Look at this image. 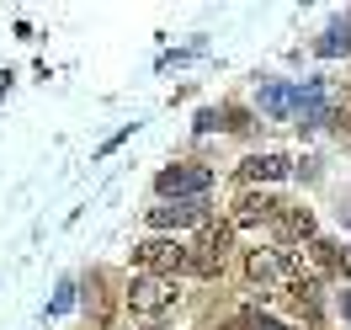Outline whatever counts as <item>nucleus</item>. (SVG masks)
<instances>
[{
	"mask_svg": "<svg viewBox=\"0 0 351 330\" xmlns=\"http://www.w3.org/2000/svg\"><path fill=\"white\" fill-rule=\"evenodd\" d=\"M154 192H160V202H202L213 192V171H202V165H165Z\"/></svg>",
	"mask_w": 351,
	"mask_h": 330,
	"instance_id": "2",
	"label": "nucleus"
},
{
	"mask_svg": "<svg viewBox=\"0 0 351 330\" xmlns=\"http://www.w3.org/2000/svg\"><path fill=\"white\" fill-rule=\"evenodd\" d=\"M133 266L144 272V277H181L186 266H192V245L186 240H165V235H154V240H138L133 245Z\"/></svg>",
	"mask_w": 351,
	"mask_h": 330,
	"instance_id": "1",
	"label": "nucleus"
},
{
	"mask_svg": "<svg viewBox=\"0 0 351 330\" xmlns=\"http://www.w3.org/2000/svg\"><path fill=\"white\" fill-rule=\"evenodd\" d=\"M149 224L165 235V240H181V229H197L208 224V202H154Z\"/></svg>",
	"mask_w": 351,
	"mask_h": 330,
	"instance_id": "5",
	"label": "nucleus"
},
{
	"mask_svg": "<svg viewBox=\"0 0 351 330\" xmlns=\"http://www.w3.org/2000/svg\"><path fill=\"white\" fill-rule=\"evenodd\" d=\"M277 229H282V240H314V213L308 208H277Z\"/></svg>",
	"mask_w": 351,
	"mask_h": 330,
	"instance_id": "10",
	"label": "nucleus"
},
{
	"mask_svg": "<svg viewBox=\"0 0 351 330\" xmlns=\"http://www.w3.org/2000/svg\"><path fill=\"white\" fill-rule=\"evenodd\" d=\"M69 304H75V283H64V287H59V298H53V304H48V314H64Z\"/></svg>",
	"mask_w": 351,
	"mask_h": 330,
	"instance_id": "14",
	"label": "nucleus"
},
{
	"mask_svg": "<svg viewBox=\"0 0 351 330\" xmlns=\"http://www.w3.org/2000/svg\"><path fill=\"white\" fill-rule=\"evenodd\" d=\"M229 261V224H202V240L192 245V277H213Z\"/></svg>",
	"mask_w": 351,
	"mask_h": 330,
	"instance_id": "4",
	"label": "nucleus"
},
{
	"mask_svg": "<svg viewBox=\"0 0 351 330\" xmlns=\"http://www.w3.org/2000/svg\"><path fill=\"white\" fill-rule=\"evenodd\" d=\"M240 171H245V181H282V176H293V160L287 154H250Z\"/></svg>",
	"mask_w": 351,
	"mask_h": 330,
	"instance_id": "8",
	"label": "nucleus"
},
{
	"mask_svg": "<svg viewBox=\"0 0 351 330\" xmlns=\"http://www.w3.org/2000/svg\"><path fill=\"white\" fill-rule=\"evenodd\" d=\"M245 330H293V325H282V320H271V314H245Z\"/></svg>",
	"mask_w": 351,
	"mask_h": 330,
	"instance_id": "13",
	"label": "nucleus"
},
{
	"mask_svg": "<svg viewBox=\"0 0 351 330\" xmlns=\"http://www.w3.org/2000/svg\"><path fill=\"white\" fill-rule=\"evenodd\" d=\"M293 117H304L298 128H308V133L330 123V86H325V80H304V86H298V96H293Z\"/></svg>",
	"mask_w": 351,
	"mask_h": 330,
	"instance_id": "6",
	"label": "nucleus"
},
{
	"mask_svg": "<svg viewBox=\"0 0 351 330\" xmlns=\"http://www.w3.org/2000/svg\"><path fill=\"white\" fill-rule=\"evenodd\" d=\"M293 96H298V86L266 80V86H261V112H266V117H277V123H287V117H293Z\"/></svg>",
	"mask_w": 351,
	"mask_h": 330,
	"instance_id": "9",
	"label": "nucleus"
},
{
	"mask_svg": "<svg viewBox=\"0 0 351 330\" xmlns=\"http://www.w3.org/2000/svg\"><path fill=\"white\" fill-rule=\"evenodd\" d=\"M219 128V112H197V133H213Z\"/></svg>",
	"mask_w": 351,
	"mask_h": 330,
	"instance_id": "15",
	"label": "nucleus"
},
{
	"mask_svg": "<svg viewBox=\"0 0 351 330\" xmlns=\"http://www.w3.org/2000/svg\"><path fill=\"white\" fill-rule=\"evenodd\" d=\"M128 309L138 314V320H160L165 309H176V283H165V277H133L128 283Z\"/></svg>",
	"mask_w": 351,
	"mask_h": 330,
	"instance_id": "3",
	"label": "nucleus"
},
{
	"mask_svg": "<svg viewBox=\"0 0 351 330\" xmlns=\"http://www.w3.org/2000/svg\"><path fill=\"white\" fill-rule=\"evenodd\" d=\"M277 208H282V202L266 198V192H245V198L234 202V224H229V229H266V224H277Z\"/></svg>",
	"mask_w": 351,
	"mask_h": 330,
	"instance_id": "7",
	"label": "nucleus"
},
{
	"mask_svg": "<svg viewBox=\"0 0 351 330\" xmlns=\"http://www.w3.org/2000/svg\"><path fill=\"white\" fill-rule=\"evenodd\" d=\"M346 48H351V22L325 27V38H319V59H341Z\"/></svg>",
	"mask_w": 351,
	"mask_h": 330,
	"instance_id": "12",
	"label": "nucleus"
},
{
	"mask_svg": "<svg viewBox=\"0 0 351 330\" xmlns=\"http://www.w3.org/2000/svg\"><path fill=\"white\" fill-rule=\"evenodd\" d=\"M314 266H319V272L351 277V256H346V245H335V240H314Z\"/></svg>",
	"mask_w": 351,
	"mask_h": 330,
	"instance_id": "11",
	"label": "nucleus"
},
{
	"mask_svg": "<svg viewBox=\"0 0 351 330\" xmlns=\"http://www.w3.org/2000/svg\"><path fill=\"white\" fill-rule=\"evenodd\" d=\"M341 320L351 325V293H341Z\"/></svg>",
	"mask_w": 351,
	"mask_h": 330,
	"instance_id": "16",
	"label": "nucleus"
}]
</instances>
